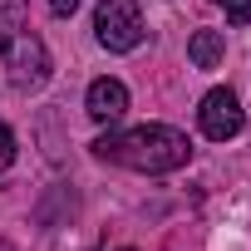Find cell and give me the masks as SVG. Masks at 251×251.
I'll use <instances>...</instances> for the list:
<instances>
[{
	"instance_id": "1",
	"label": "cell",
	"mask_w": 251,
	"mask_h": 251,
	"mask_svg": "<svg viewBox=\"0 0 251 251\" xmlns=\"http://www.w3.org/2000/svg\"><path fill=\"white\" fill-rule=\"evenodd\" d=\"M89 148H94V158H103V163L133 168V173H148V177H158V173H177V168H187V158H192L187 133L168 128V123H143V128L103 133V138H94Z\"/></svg>"
},
{
	"instance_id": "2",
	"label": "cell",
	"mask_w": 251,
	"mask_h": 251,
	"mask_svg": "<svg viewBox=\"0 0 251 251\" xmlns=\"http://www.w3.org/2000/svg\"><path fill=\"white\" fill-rule=\"evenodd\" d=\"M0 54L10 69V89L35 94L50 79V50L25 20V0H0Z\"/></svg>"
},
{
	"instance_id": "3",
	"label": "cell",
	"mask_w": 251,
	"mask_h": 251,
	"mask_svg": "<svg viewBox=\"0 0 251 251\" xmlns=\"http://www.w3.org/2000/svg\"><path fill=\"white\" fill-rule=\"evenodd\" d=\"M143 10L138 0H99L94 10V40L108 50V54H128L143 45Z\"/></svg>"
},
{
	"instance_id": "4",
	"label": "cell",
	"mask_w": 251,
	"mask_h": 251,
	"mask_svg": "<svg viewBox=\"0 0 251 251\" xmlns=\"http://www.w3.org/2000/svg\"><path fill=\"white\" fill-rule=\"evenodd\" d=\"M197 123H202V133H207L212 143H226V138H236V133L246 128V113H241V103H236L231 89H212V94H202Z\"/></svg>"
},
{
	"instance_id": "5",
	"label": "cell",
	"mask_w": 251,
	"mask_h": 251,
	"mask_svg": "<svg viewBox=\"0 0 251 251\" xmlns=\"http://www.w3.org/2000/svg\"><path fill=\"white\" fill-rule=\"evenodd\" d=\"M84 108H89V118H99V123H113V118H123L128 113V89H123V79H94L89 84V94H84Z\"/></svg>"
},
{
	"instance_id": "6",
	"label": "cell",
	"mask_w": 251,
	"mask_h": 251,
	"mask_svg": "<svg viewBox=\"0 0 251 251\" xmlns=\"http://www.w3.org/2000/svg\"><path fill=\"white\" fill-rule=\"evenodd\" d=\"M222 54H226V35H222V30H192V40H187L192 69H217Z\"/></svg>"
},
{
	"instance_id": "7",
	"label": "cell",
	"mask_w": 251,
	"mask_h": 251,
	"mask_svg": "<svg viewBox=\"0 0 251 251\" xmlns=\"http://www.w3.org/2000/svg\"><path fill=\"white\" fill-rule=\"evenodd\" d=\"M231 25H251V0H217Z\"/></svg>"
},
{
	"instance_id": "8",
	"label": "cell",
	"mask_w": 251,
	"mask_h": 251,
	"mask_svg": "<svg viewBox=\"0 0 251 251\" xmlns=\"http://www.w3.org/2000/svg\"><path fill=\"white\" fill-rule=\"evenodd\" d=\"M10 163H15V133L0 123V168H10Z\"/></svg>"
},
{
	"instance_id": "9",
	"label": "cell",
	"mask_w": 251,
	"mask_h": 251,
	"mask_svg": "<svg viewBox=\"0 0 251 251\" xmlns=\"http://www.w3.org/2000/svg\"><path fill=\"white\" fill-rule=\"evenodd\" d=\"M50 10H54V15H74V10H79V0H50Z\"/></svg>"
},
{
	"instance_id": "10",
	"label": "cell",
	"mask_w": 251,
	"mask_h": 251,
	"mask_svg": "<svg viewBox=\"0 0 251 251\" xmlns=\"http://www.w3.org/2000/svg\"><path fill=\"white\" fill-rule=\"evenodd\" d=\"M0 251H15V246H10V241H0Z\"/></svg>"
}]
</instances>
